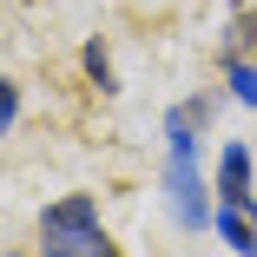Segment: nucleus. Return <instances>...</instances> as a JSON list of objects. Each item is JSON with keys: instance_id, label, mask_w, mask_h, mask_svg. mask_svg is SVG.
Masks as SVG:
<instances>
[{"instance_id": "1", "label": "nucleus", "mask_w": 257, "mask_h": 257, "mask_svg": "<svg viewBox=\"0 0 257 257\" xmlns=\"http://www.w3.org/2000/svg\"><path fill=\"white\" fill-rule=\"evenodd\" d=\"M40 244L46 250H73V257H119L112 237L99 231V198L92 191H66L60 204L40 211Z\"/></svg>"}, {"instance_id": "2", "label": "nucleus", "mask_w": 257, "mask_h": 257, "mask_svg": "<svg viewBox=\"0 0 257 257\" xmlns=\"http://www.w3.org/2000/svg\"><path fill=\"white\" fill-rule=\"evenodd\" d=\"M218 204H237V211L257 218V152L244 139H231L218 152Z\"/></svg>"}, {"instance_id": "3", "label": "nucleus", "mask_w": 257, "mask_h": 257, "mask_svg": "<svg viewBox=\"0 0 257 257\" xmlns=\"http://www.w3.org/2000/svg\"><path fill=\"white\" fill-rule=\"evenodd\" d=\"M211 231H218V237H224L237 257H257V218H250V211H237V204H218Z\"/></svg>"}, {"instance_id": "4", "label": "nucleus", "mask_w": 257, "mask_h": 257, "mask_svg": "<svg viewBox=\"0 0 257 257\" xmlns=\"http://www.w3.org/2000/svg\"><path fill=\"white\" fill-rule=\"evenodd\" d=\"M79 66H86V79L99 86V92H119V79H112V53L99 40H86V53H79Z\"/></svg>"}, {"instance_id": "5", "label": "nucleus", "mask_w": 257, "mask_h": 257, "mask_svg": "<svg viewBox=\"0 0 257 257\" xmlns=\"http://www.w3.org/2000/svg\"><path fill=\"white\" fill-rule=\"evenodd\" d=\"M250 40H257V14L244 7V14H231V33H224V66L250 53Z\"/></svg>"}, {"instance_id": "6", "label": "nucleus", "mask_w": 257, "mask_h": 257, "mask_svg": "<svg viewBox=\"0 0 257 257\" xmlns=\"http://www.w3.org/2000/svg\"><path fill=\"white\" fill-rule=\"evenodd\" d=\"M224 73H231V99L237 106H257V60H231Z\"/></svg>"}, {"instance_id": "7", "label": "nucleus", "mask_w": 257, "mask_h": 257, "mask_svg": "<svg viewBox=\"0 0 257 257\" xmlns=\"http://www.w3.org/2000/svg\"><path fill=\"white\" fill-rule=\"evenodd\" d=\"M14 125H20V79L0 86V132H14Z\"/></svg>"}, {"instance_id": "8", "label": "nucleus", "mask_w": 257, "mask_h": 257, "mask_svg": "<svg viewBox=\"0 0 257 257\" xmlns=\"http://www.w3.org/2000/svg\"><path fill=\"white\" fill-rule=\"evenodd\" d=\"M46 257H73V250H46Z\"/></svg>"}, {"instance_id": "9", "label": "nucleus", "mask_w": 257, "mask_h": 257, "mask_svg": "<svg viewBox=\"0 0 257 257\" xmlns=\"http://www.w3.org/2000/svg\"><path fill=\"white\" fill-rule=\"evenodd\" d=\"M7 257H20V250H7Z\"/></svg>"}]
</instances>
